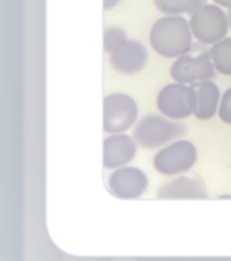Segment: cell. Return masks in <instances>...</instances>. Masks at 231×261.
<instances>
[{"label": "cell", "mask_w": 231, "mask_h": 261, "mask_svg": "<svg viewBox=\"0 0 231 261\" xmlns=\"http://www.w3.org/2000/svg\"><path fill=\"white\" fill-rule=\"evenodd\" d=\"M192 31L183 16H162L149 31V45L160 57L178 59L192 46Z\"/></svg>", "instance_id": "cell-1"}, {"label": "cell", "mask_w": 231, "mask_h": 261, "mask_svg": "<svg viewBox=\"0 0 231 261\" xmlns=\"http://www.w3.org/2000/svg\"><path fill=\"white\" fill-rule=\"evenodd\" d=\"M185 134L187 126L182 121L171 119L164 114H146L134 126L135 141L144 149H160Z\"/></svg>", "instance_id": "cell-2"}, {"label": "cell", "mask_w": 231, "mask_h": 261, "mask_svg": "<svg viewBox=\"0 0 231 261\" xmlns=\"http://www.w3.org/2000/svg\"><path fill=\"white\" fill-rule=\"evenodd\" d=\"M190 31L192 36L203 45H214L226 38L229 31L228 14L217 4H204L190 14Z\"/></svg>", "instance_id": "cell-3"}, {"label": "cell", "mask_w": 231, "mask_h": 261, "mask_svg": "<svg viewBox=\"0 0 231 261\" xmlns=\"http://www.w3.org/2000/svg\"><path fill=\"white\" fill-rule=\"evenodd\" d=\"M139 121V107L132 96L112 93L104 98V130L105 134H126Z\"/></svg>", "instance_id": "cell-4"}, {"label": "cell", "mask_w": 231, "mask_h": 261, "mask_svg": "<svg viewBox=\"0 0 231 261\" xmlns=\"http://www.w3.org/2000/svg\"><path fill=\"white\" fill-rule=\"evenodd\" d=\"M197 149L190 141L178 139L160 148L153 158L155 169L164 176H179L196 165Z\"/></svg>", "instance_id": "cell-5"}, {"label": "cell", "mask_w": 231, "mask_h": 261, "mask_svg": "<svg viewBox=\"0 0 231 261\" xmlns=\"http://www.w3.org/2000/svg\"><path fill=\"white\" fill-rule=\"evenodd\" d=\"M157 107H159L160 114L171 117V119H187L196 114V91L189 84L173 82L160 89L159 96H157Z\"/></svg>", "instance_id": "cell-6"}, {"label": "cell", "mask_w": 231, "mask_h": 261, "mask_svg": "<svg viewBox=\"0 0 231 261\" xmlns=\"http://www.w3.org/2000/svg\"><path fill=\"white\" fill-rule=\"evenodd\" d=\"M215 66L210 54H183L171 66V79L179 84H192L210 80L215 75Z\"/></svg>", "instance_id": "cell-7"}, {"label": "cell", "mask_w": 231, "mask_h": 261, "mask_svg": "<svg viewBox=\"0 0 231 261\" xmlns=\"http://www.w3.org/2000/svg\"><path fill=\"white\" fill-rule=\"evenodd\" d=\"M148 189V176L142 169L124 165L109 176V190L119 199H137Z\"/></svg>", "instance_id": "cell-8"}, {"label": "cell", "mask_w": 231, "mask_h": 261, "mask_svg": "<svg viewBox=\"0 0 231 261\" xmlns=\"http://www.w3.org/2000/svg\"><path fill=\"white\" fill-rule=\"evenodd\" d=\"M109 62L112 69L121 75H135L148 64V50L141 41L128 39L116 52L109 54Z\"/></svg>", "instance_id": "cell-9"}, {"label": "cell", "mask_w": 231, "mask_h": 261, "mask_svg": "<svg viewBox=\"0 0 231 261\" xmlns=\"http://www.w3.org/2000/svg\"><path fill=\"white\" fill-rule=\"evenodd\" d=\"M137 141L134 135L109 134L104 141V165L105 169H119L128 165L137 155Z\"/></svg>", "instance_id": "cell-10"}, {"label": "cell", "mask_w": 231, "mask_h": 261, "mask_svg": "<svg viewBox=\"0 0 231 261\" xmlns=\"http://www.w3.org/2000/svg\"><path fill=\"white\" fill-rule=\"evenodd\" d=\"M159 199H207L208 189L197 176L179 174L174 179L164 183L157 190Z\"/></svg>", "instance_id": "cell-11"}, {"label": "cell", "mask_w": 231, "mask_h": 261, "mask_svg": "<svg viewBox=\"0 0 231 261\" xmlns=\"http://www.w3.org/2000/svg\"><path fill=\"white\" fill-rule=\"evenodd\" d=\"M194 91H196L197 107L194 116L201 121H208L219 112V103H221V91L215 86V82L210 80H201V82L192 84Z\"/></svg>", "instance_id": "cell-12"}, {"label": "cell", "mask_w": 231, "mask_h": 261, "mask_svg": "<svg viewBox=\"0 0 231 261\" xmlns=\"http://www.w3.org/2000/svg\"><path fill=\"white\" fill-rule=\"evenodd\" d=\"M155 7L162 14L167 16H182V14H192L201 6H204V0H153Z\"/></svg>", "instance_id": "cell-13"}, {"label": "cell", "mask_w": 231, "mask_h": 261, "mask_svg": "<svg viewBox=\"0 0 231 261\" xmlns=\"http://www.w3.org/2000/svg\"><path fill=\"white\" fill-rule=\"evenodd\" d=\"M210 57L215 69L221 75H231V38H224L214 43L210 48Z\"/></svg>", "instance_id": "cell-14"}, {"label": "cell", "mask_w": 231, "mask_h": 261, "mask_svg": "<svg viewBox=\"0 0 231 261\" xmlns=\"http://www.w3.org/2000/svg\"><path fill=\"white\" fill-rule=\"evenodd\" d=\"M128 41L126 31L121 27H109L104 32V50L105 54L116 52L119 46H123Z\"/></svg>", "instance_id": "cell-15"}, {"label": "cell", "mask_w": 231, "mask_h": 261, "mask_svg": "<svg viewBox=\"0 0 231 261\" xmlns=\"http://www.w3.org/2000/svg\"><path fill=\"white\" fill-rule=\"evenodd\" d=\"M217 116H219V119H221L222 123L231 124V87L222 93Z\"/></svg>", "instance_id": "cell-16"}, {"label": "cell", "mask_w": 231, "mask_h": 261, "mask_svg": "<svg viewBox=\"0 0 231 261\" xmlns=\"http://www.w3.org/2000/svg\"><path fill=\"white\" fill-rule=\"evenodd\" d=\"M117 4H119V0H104V9L111 11V9H114Z\"/></svg>", "instance_id": "cell-17"}, {"label": "cell", "mask_w": 231, "mask_h": 261, "mask_svg": "<svg viewBox=\"0 0 231 261\" xmlns=\"http://www.w3.org/2000/svg\"><path fill=\"white\" fill-rule=\"evenodd\" d=\"M217 6L221 7H226V9H231V0H214Z\"/></svg>", "instance_id": "cell-18"}, {"label": "cell", "mask_w": 231, "mask_h": 261, "mask_svg": "<svg viewBox=\"0 0 231 261\" xmlns=\"http://www.w3.org/2000/svg\"><path fill=\"white\" fill-rule=\"evenodd\" d=\"M228 21H229V31H231V9H229V13H228Z\"/></svg>", "instance_id": "cell-19"}]
</instances>
